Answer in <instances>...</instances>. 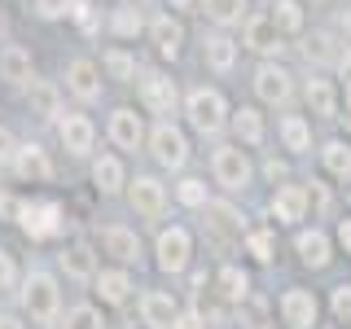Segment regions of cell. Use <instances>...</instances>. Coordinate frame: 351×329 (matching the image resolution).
Wrapping results in <instances>:
<instances>
[{
	"instance_id": "6da1fadb",
	"label": "cell",
	"mask_w": 351,
	"mask_h": 329,
	"mask_svg": "<svg viewBox=\"0 0 351 329\" xmlns=\"http://www.w3.org/2000/svg\"><path fill=\"white\" fill-rule=\"evenodd\" d=\"M18 299H22V312L31 316L36 325H58L62 316V290H58V277L53 272H27L18 281Z\"/></svg>"
},
{
	"instance_id": "7a4b0ae2",
	"label": "cell",
	"mask_w": 351,
	"mask_h": 329,
	"mask_svg": "<svg viewBox=\"0 0 351 329\" xmlns=\"http://www.w3.org/2000/svg\"><path fill=\"white\" fill-rule=\"evenodd\" d=\"M18 228L27 233L31 241H49L62 233V206L58 202H44V197H27V202H18Z\"/></svg>"
},
{
	"instance_id": "3957f363",
	"label": "cell",
	"mask_w": 351,
	"mask_h": 329,
	"mask_svg": "<svg viewBox=\"0 0 351 329\" xmlns=\"http://www.w3.org/2000/svg\"><path fill=\"white\" fill-rule=\"evenodd\" d=\"M184 114H189V123L202 132V136H215V132L228 123V106L215 88H193V93L184 97Z\"/></svg>"
},
{
	"instance_id": "277c9868",
	"label": "cell",
	"mask_w": 351,
	"mask_h": 329,
	"mask_svg": "<svg viewBox=\"0 0 351 329\" xmlns=\"http://www.w3.org/2000/svg\"><path fill=\"white\" fill-rule=\"evenodd\" d=\"M145 141H149V154L158 158V167L180 171L189 162V141H184V132L176 123H158L154 132H145Z\"/></svg>"
},
{
	"instance_id": "5b68a950",
	"label": "cell",
	"mask_w": 351,
	"mask_h": 329,
	"mask_svg": "<svg viewBox=\"0 0 351 329\" xmlns=\"http://www.w3.org/2000/svg\"><path fill=\"white\" fill-rule=\"evenodd\" d=\"M211 171H215V184H224L228 193H241L250 184V158L237 145H219L211 154Z\"/></svg>"
},
{
	"instance_id": "8992f818",
	"label": "cell",
	"mask_w": 351,
	"mask_h": 329,
	"mask_svg": "<svg viewBox=\"0 0 351 329\" xmlns=\"http://www.w3.org/2000/svg\"><path fill=\"white\" fill-rule=\"evenodd\" d=\"M154 255H158V268L162 272H184L189 268V259H193V237H189V228H162L158 233V246H154Z\"/></svg>"
},
{
	"instance_id": "52a82bcc",
	"label": "cell",
	"mask_w": 351,
	"mask_h": 329,
	"mask_svg": "<svg viewBox=\"0 0 351 329\" xmlns=\"http://www.w3.org/2000/svg\"><path fill=\"white\" fill-rule=\"evenodd\" d=\"M123 189H128L132 211L141 219H158L167 211V189H162V180H154V175H136V180H128Z\"/></svg>"
},
{
	"instance_id": "ba28073f",
	"label": "cell",
	"mask_w": 351,
	"mask_h": 329,
	"mask_svg": "<svg viewBox=\"0 0 351 329\" xmlns=\"http://www.w3.org/2000/svg\"><path fill=\"white\" fill-rule=\"evenodd\" d=\"M9 167H14L18 180H31V184L53 180V158H49V149H44V145H36V141L14 145V154H9Z\"/></svg>"
},
{
	"instance_id": "9c48e42d",
	"label": "cell",
	"mask_w": 351,
	"mask_h": 329,
	"mask_svg": "<svg viewBox=\"0 0 351 329\" xmlns=\"http://www.w3.org/2000/svg\"><path fill=\"white\" fill-rule=\"evenodd\" d=\"M66 93L84 106L101 101V71H97V62H88V58L66 62Z\"/></svg>"
},
{
	"instance_id": "30bf717a",
	"label": "cell",
	"mask_w": 351,
	"mask_h": 329,
	"mask_svg": "<svg viewBox=\"0 0 351 329\" xmlns=\"http://www.w3.org/2000/svg\"><path fill=\"white\" fill-rule=\"evenodd\" d=\"M97 246H101V255L119 259L123 268L141 263V237L132 233V228H123V224H106L101 233H97Z\"/></svg>"
},
{
	"instance_id": "8fae6325",
	"label": "cell",
	"mask_w": 351,
	"mask_h": 329,
	"mask_svg": "<svg viewBox=\"0 0 351 329\" xmlns=\"http://www.w3.org/2000/svg\"><path fill=\"white\" fill-rule=\"evenodd\" d=\"M58 136H62V149L75 154V158H88L93 145H97V127H93V119H84V114H62Z\"/></svg>"
},
{
	"instance_id": "7c38bea8",
	"label": "cell",
	"mask_w": 351,
	"mask_h": 329,
	"mask_svg": "<svg viewBox=\"0 0 351 329\" xmlns=\"http://www.w3.org/2000/svg\"><path fill=\"white\" fill-rule=\"evenodd\" d=\"M110 141H114L123 154H136L141 145H145V123H141V114L132 106H119L114 114H110Z\"/></svg>"
},
{
	"instance_id": "4fadbf2b",
	"label": "cell",
	"mask_w": 351,
	"mask_h": 329,
	"mask_svg": "<svg viewBox=\"0 0 351 329\" xmlns=\"http://www.w3.org/2000/svg\"><path fill=\"white\" fill-rule=\"evenodd\" d=\"M141 106L149 114H171L176 110V84L162 71H145L141 75Z\"/></svg>"
},
{
	"instance_id": "5bb4252c",
	"label": "cell",
	"mask_w": 351,
	"mask_h": 329,
	"mask_svg": "<svg viewBox=\"0 0 351 329\" xmlns=\"http://www.w3.org/2000/svg\"><path fill=\"white\" fill-rule=\"evenodd\" d=\"M206 206V233H211L219 246H233L241 241V215L228 202H202Z\"/></svg>"
},
{
	"instance_id": "9a60e30c",
	"label": "cell",
	"mask_w": 351,
	"mask_h": 329,
	"mask_svg": "<svg viewBox=\"0 0 351 329\" xmlns=\"http://www.w3.org/2000/svg\"><path fill=\"white\" fill-rule=\"evenodd\" d=\"M281 321L290 329H312L316 325V294L312 290H285L281 294Z\"/></svg>"
},
{
	"instance_id": "2e32d148",
	"label": "cell",
	"mask_w": 351,
	"mask_h": 329,
	"mask_svg": "<svg viewBox=\"0 0 351 329\" xmlns=\"http://www.w3.org/2000/svg\"><path fill=\"white\" fill-rule=\"evenodd\" d=\"M255 93H259V101H268V106H285L290 101V75L281 71V66H259L255 71Z\"/></svg>"
},
{
	"instance_id": "e0dca14e",
	"label": "cell",
	"mask_w": 351,
	"mask_h": 329,
	"mask_svg": "<svg viewBox=\"0 0 351 329\" xmlns=\"http://www.w3.org/2000/svg\"><path fill=\"white\" fill-rule=\"evenodd\" d=\"M31 75H36V62H31V53L22 49V44H5V49H0V80L14 84V88H22Z\"/></svg>"
},
{
	"instance_id": "ac0fdd59",
	"label": "cell",
	"mask_w": 351,
	"mask_h": 329,
	"mask_svg": "<svg viewBox=\"0 0 351 329\" xmlns=\"http://www.w3.org/2000/svg\"><path fill=\"white\" fill-rule=\"evenodd\" d=\"M93 290L101 294V303H110V307L128 303V294H132L128 268H101V272H93Z\"/></svg>"
},
{
	"instance_id": "d6986e66",
	"label": "cell",
	"mask_w": 351,
	"mask_h": 329,
	"mask_svg": "<svg viewBox=\"0 0 351 329\" xmlns=\"http://www.w3.org/2000/svg\"><path fill=\"white\" fill-rule=\"evenodd\" d=\"M149 36H154V49H158L162 58H180V44H184V27H180V18L158 14V18L149 22Z\"/></svg>"
},
{
	"instance_id": "ffe728a7",
	"label": "cell",
	"mask_w": 351,
	"mask_h": 329,
	"mask_svg": "<svg viewBox=\"0 0 351 329\" xmlns=\"http://www.w3.org/2000/svg\"><path fill=\"white\" fill-rule=\"evenodd\" d=\"M93 184H97V193H101V197H114V193H123V184H128V171H123V162H119L114 154H101V158L93 162Z\"/></svg>"
},
{
	"instance_id": "44dd1931",
	"label": "cell",
	"mask_w": 351,
	"mask_h": 329,
	"mask_svg": "<svg viewBox=\"0 0 351 329\" xmlns=\"http://www.w3.org/2000/svg\"><path fill=\"white\" fill-rule=\"evenodd\" d=\"M176 299L167 290H145L141 294V316H145V325H154V329H167L171 321H176Z\"/></svg>"
},
{
	"instance_id": "7402d4cb",
	"label": "cell",
	"mask_w": 351,
	"mask_h": 329,
	"mask_svg": "<svg viewBox=\"0 0 351 329\" xmlns=\"http://www.w3.org/2000/svg\"><path fill=\"white\" fill-rule=\"evenodd\" d=\"M27 106H31V114H40V119H58L62 114V101H58V88H53L49 80H36L31 75L27 84Z\"/></svg>"
},
{
	"instance_id": "603a6c76",
	"label": "cell",
	"mask_w": 351,
	"mask_h": 329,
	"mask_svg": "<svg viewBox=\"0 0 351 329\" xmlns=\"http://www.w3.org/2000/svg\"><path fill=\"white\" fill-rule=\"evenodd\" d=\"M272 215H277L281 224L303 219L307 215V189H299V184H281V189L272 193Z\"/></svg>"
},
{
	"instance_id": "cb8c5ba5",
	"label": "cell",
	"mask_w": 351,
	"mask_h": 329,
	"mask_svg": "<svg viewBox=\"0 0 351 329\" xmlns=\"http://www.w3.org/2000/svg\"><path fill=\"white\" fill-rule=\"evenodd\" d=\"M246 49L250 53H277L281 49V31L272 27V18H250L246 22Z\"/></svg>"
},
{
	"instance_id": "d4e9b609",
	"label": "cell",
	"mask_w": 351,
	"mask_h": 329,
	"mask_svg": "<svg viewBox=\"0 0 351 329\" xmlns=\"http://www.w3.org/2000/svg\"><path fill=\"white\" fill-rule=\"evenodd\" d=\"M202 53H206V66L219 71V75H228V71H233V62H237V44L228 40V36H206Z\"/></svg>"
},
{
	"instance_id": "484cf974",
	"label": "cell",
	"mask_w": 351,
	"mask_h": 329,
	"mask_svg": "<svg viewBox=\"0 0 351 329\" xmlns=\"http://www.w3.org/2000/svg\"><path fill=\"white\" fill-rule=\"evenodd\" d=\"M299 259L307 268H325L329 263V237L321 228H312V233H299Z\"/></svg>"
},
{
	"instance_id": "4316f807",
	"label": "cell",
	"mask_w": 351,
	"mask_h": 329,
	"mask_svg": "<svg viewBox=\"0 0 351 329\" xmlns=\"http://www.w3.org/2000/svg\"><path fill=\"white\" fill-rule=\"evenodd\" d=\"M307 106H312V114H321V119H334V114H338L334 84H329V80H307Z\"/></svg>"
},
{
	"instance_id": "83f0119b",
	"label": "cell",
	"mask_w": 351,
	"mask_h": 329,
	"mask_svg": "<svg viewBox=\"0 0 351 329\" xmlns=\"http://www.w3.org/2000/svg\"><path fill=\"white\" fill-rule=\"evenodd\" d=\"M233 132H237L241 145H259V141H263V114H259V110H250V106H241L237 114H233Z\"/></svg>"
},
{
	"instance_id": "f1b7e54d",
	"label": "cell",
	"mask_w": 351,
	"mask_h": 329,
	"mask_svg": "<svg viewBox=\"0 0 351 329\" xmlns=\"http://www.w3.org/2000/svg\"><path fill=\"white\" fill-rule=\"evenodd\" d=\"M272 27L281 31V36H299L303 31V5L299 0H277V9H272Z\"/></svg>"
},
{
	"instance_id": "f546056e",
	"label": "cell",
	"mask_w": 351,
	"mask_h": 329,
	"mask_svg": "<svg viewBox=\"0 0 351 329\" xmlns=\"http://www.w3.org/2000/svg\"><path fill=\"white\" fill-rule=\"evenodd\" d=\"M62 268H66V277H75V281H93V272H97L93 250H88V246H71V250H62Z\"/></svg>"
},
{
	"instance_id": "4dcf8cb0",
	"label": "cell",
	"mask_w": 351,
	"mask_h": 329,
	"mask_svg": "<svg viewBox=\"0 0 351 329\" xmlns=\"http://www.w3.org/2000/svg\"><path fill=\"white\" fill-rule=\"evenodd\" d=\"M241 9H246V0H202V14L215 22V27H233L241 22Z\"/></svg>"
},
{
	"instance_id": "1f68e13d",
	"label": "cell",
	"mask_w": 351,
	"mask_h": 329,
	"mask_svg": "<svg viewBox=\"0 0 351 329\" xmlns=\"http://www.w3.org/2000/svg\"><path fill=\"white\" fill-rule=\"evenodd\" d=\"M321 154H325L329 175H338V180H351V145H347V141H329Z\"/></svg>"
},
{
	"instance_id": "d6a6232c",
	"label": "cell",
	"mask_w": 351,
	"mask_h": 329,
	"mask_svg": "<svg viewBox=\"0 0 351 329\" xmlns=\"http://www.w3.org/2000/svg\"><path fill=\"white\" fill-rule=\"evenodd\" d=\"M58 321H62V329H106L101 312H97L93 303H75L66 316H58Z\"/></svg>"
},
{
	"instance_id": "836d02e7",
	"label": "cell",
	"mask_w": 351,
	"mask_h": 329,
	"mask_svg": "<svg viewBox=\"0 0 351 329\" xmlns=\"http://www.w3.org/2000/svg\"><path fill=\"white\" fill-rule=\"evenodd\" d=\"M101 71L110 75V80H136V58L132 53H123V49H110L106 58H101Z\"/></svg>"
},
{
	"instance_id": "e575fe53",
	"label": "cell",
	"mask_w": 351,
	"mask_h": 329,
	"mask_svg": "<svg viewBox=\"0 0 351 329\" xmlns=\"http://www.w3.org/2000/svg\"><path fill=\"white\" fill-rule=\"evenodd\" d=\"M281 141H285V149L303 154L307 145H312V132H307V123H303L299 114H285L281 119Z\"/></svg>"
},
{
	"instance_id": "d590c367",
	"label": "cell",
	"mask_w": 351,
	"mask_h": 329,
	"mask_svg": "<svg viewBox=\"0 0 351 329\" xmlns=\"http://www.w3.org/2000/svg\"><path fill=\"white\" fill-rule=\"evenodd\" d=\"M219 299H228V303H241V299H246V290H250V281L246 277H241V272L237 268H219Z\"/></svg>"
},
{
	"instance_id": "8d00e7d4",
	"label": "cell",
	"mask_w": 351,
	"mask_h": 329,
	"mask_svg": "<svg viewBox=\"0 0 351 329\" xmlns=\"http://www.w3.org/2000/svg\"><path fill=\"white\" fill-rule=\"evenodd\" d=\"M303 53H307V62H334L338 53H334V36H329V31H312V40L303 44Z\"/></svg>"
},
{
	"instance_id": "74e56055",
	"label": "cell",
	"mask_w": 351,
	"mask_h": 329,
	"mask_svg": "<svg viewBox=\"0 0 351 329\" xmlns=\"http://www.w3.org/2000/svg\"><path fill=\"white\" fill-rule=\"evenodd\" d=\"M110 31H114V36H136L141 31V9L136 5L114 9V14H110Z\"/></svg>"
},
{
	"instance_id": "f35d334b",
	"label": "cell",
	"mask_w": 351,
	"mask_h": 329,
	"mask_svg": "<svg viewBox=\"0 0 351 329\" xmlns=\"http://www.w3.org/2000/svg\"><path fill=\"white\" fill-rule=\"evenodd\" d=\"M18 281H22V272H18V259L9 255V250H0V294L18 290Z\"/></svg>"
},
{
	"instance_id": "ab89813d",
	"label": "cell",
	"mask_w": 351,
	"mask_h": 329,
	"mask_svg": "<svg viewBox=\"0 0 351 329\" xmlns=\"http://www.w3.org/2000/svg\"><path fill=\"white\" fill-rule=\"evenodd\" d=\"M176 197H180L184 206H202L206 202V184L202 180H180L176 184Z\"/></svg>"
},
{
	"instance_id": "60d3db41",
	"label": "cell",
	"mask_w": 351,
	"mask_h": 329,
	"mask_svg": "<svg viewBox=\"0 0 351 329\" xmlns=\"http://www.w3.org/2000/svg\"><path fill=\"white\" fill-rule=\"evenodd\" d=\"M246 250H250L259 263H268V259H272V237H268V233H250V237H246Z\"/></svg>"
},
{
	"instance_id": "b9f144b4",
	"label": "cell",
	"mask_w": 351,
	"mask_h": 329,
	"mask_svg": "<svg viewBox=\"0 0 351 329\" xmlns=\"http://www.w3.org/2000/svg\"><path fill=\"white\" fill-rule=\"evenodd\" d=\"M329 307H334L338 321H351V285H338L334 299H329Z\"/></svg>"
},
{
	"instance_id": "7bdbcfd3",
	"label": "cell",
	"mask_w": 351,
	"mask_h": 329,
	"mask_svg": "<svg viewBox=\"0 0 351 329\" xmlns=\"http://www.w3.org/2000/svg\"><path fill=\"white\" fill-rule=\"evenodd\" d=\"M167 329H206V325H202V316H197V312H176V321Z\"/></svg>"
},
{
	"instance_id": "ee69618b",
	"label": "cell",
	"mask_w": 351,
	"mask_h": 329,
	"mask_svg": "<svg viewBox=\"0 0 351 329\" xmlns=\"http://www.w3.org/2000/svg\"><path fill=\"white\" fill-rule=\"evenodd\" d=\"M14 145H18V141H14V132H9L5 123H0V162H9V154H14Z\"/></svg>"
},
{
	"instance_id": "f6af8a7d",
	"label": "cell",
	"mask_w": 351,
	"mask_h": 329,
	"mask_svg": "<svg viewBox=\"0 0 351 329\" xmlns=\"http://www.w3.org/2000/svg\"><path fill=\"white\" fill-rule=\"evenodd\" d=\"M36 14L40 18H58L62 14V0H36Z\"/></svg>"
},
{
	"instance_id": "bcb514c9",
	"label": "cell",
	"mask_w": 351,
	"mask_h": 329,
	"mask_svg": "<svg viewBox=\"0 0 351 329\" xmlns=\"http://www.w3.org/2000/svg\"><path fill=\"white\" fill-rule=\"evenodd\" d=\"M334 62H338V75H343V80L351 84V49H347V53H338Z\"/></svg>"
},
{
	"instance_id": "7dc6e473",
	"label": "cell",
	"mask_w": 351,
	"mask_h": 329,
	"mask_svg": "<svg viewBox=\"0 0 351 329\" xmlns=\"http://www.w3.org/2000/svg\"><path fill=\"white\" fill-rule=\"evenodd\" d=\"M307 202H316V211H325V206H329V193L321 189V184H316V189L307 193Z\"/></svg>"
},
{
	"instance_id": "c3c4849f",
	"label": "cell",
	"mask_w": 351,
	"mask_h": 329,
	"mask_svg": "<svg viewBox=\"0 0 351 329\" xmlns=\"http://www.w3.org/2000/svg\"><path fill=\"white\" fill-rule=\"evenodd\" d=\"M0 329H27V325H22L14 312H0Z\"/></svg>"
},
{
	"instance_id": "681fc988",
	"label": "cell",
	"mask_w": 351,
	"mask_h": 329,
	"mask_svg": "<svg viewBox=\"0 0 351 329\" xmlns=\"http://www.w3.org/2000/svg\"><path fill=\"white\" fill-rule=\"evenodd\" d=\"M338 241H343V250L351 255V219H343V228H338Z\"/></svg>"
},
{
	"instance_id": "f907efd6",
	"label": "cell",
	"mask_w": 351,
	"mask_h": 329,
	"mask_svg": "<svg viewBox=\"0 0 351 329\" xmlns=\"http://www.w3.org/2000/svg\"><path fill=\"white\" fill-rule=\"evenodd\" d=\"M343 31L351 36V9H343Z\"/></svg>"
},
{
	"instance_id": "816d5d0a",
	"label": "cell",
	"mask_w": 351,
	"mask_h": 329,
	"mask_svg": "<svg viewBox=\"0 0 351 329\" xmlns=\"http://www.w3.org/2000/svg\"><path fill=\"white\" fill-rule=\"evenodd\" d=\"M167 5H171V9H189L193 0H167Z\"/></svg>"
},
{
	"instance_id": "f5cc1de1",
	"label": "cell",
	"mask_w": 351,
	"mask_h": 329,
	"mask_svg": "<svg viewBox=\"0 0 351 329\" xmlns=\"http://www.w3.org/2000/svg\"><path fill=\"white\" fill-rule=\"evenodd\" d=\"M128 5H136V9H141V5H145V0H128Z\"/></svg>"
},
{
	"instance_id": "db71d44e",
	"label": "cell",
	"mask_w": 351,
	"mask_h": 329,
	"mask_svg": "<svg viewBox=\"0 0 351 329\" xmlns=\"http://www.w3.org/2000/svg\"><path fill=\"white\" fill-rule=\"evenodd\" d=\"M347 123H351V110H347Z\"/></svg>"
}]
</instances>
